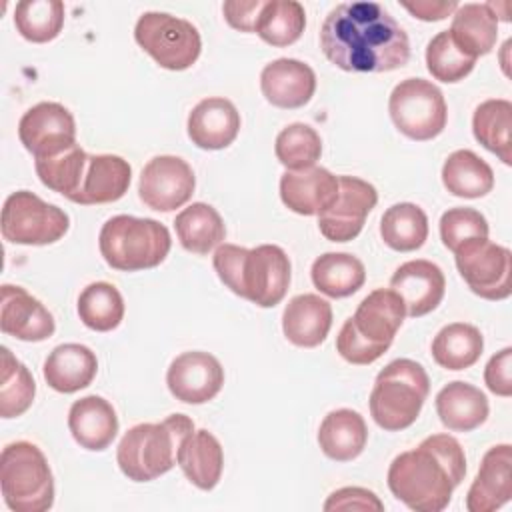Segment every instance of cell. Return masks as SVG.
<instances>
[{
    "label": "cell",
    "instance_id": "3",
    "mask_svg": "<svg viewBox=\"0 0 512 512\" xmlns=\"http://www.w3.org/2000/svg\"><path fill=\"white\" fill-rule=\"evenodd\" d=\"M218 278L260 308L276 306L290 286V258L276 244L242 248L220 244L212 258Z\"/></svg>",
    "mask_w": 512,
    "mask_h": 512
},
{
    "label": "cell",
    "instance_id": "6",
    "mask_svg": "<svg viewBox=\"0 0 512 512\" xmlns=\"http://www.w3.org/2000/svg\"><path fill=\"white\" fill-rule=\"evenodd\" d=\"M98 246L110 268L136 272L164 262L172 240L168 228L158 220L118 214L102 226Z\"/></svg>",
    "mask_w": 512,
    "mask_h": 512
},
{
    "label": "cell",
    "instance_id": "24",
    "mask_svg": "<svg viewBox=\"0 0 512 512\" xmlns=\"http://www.w3.org/2000/svg\"><path fill=\"white\" fill-rule=\"evenodd\" d=\"M68 428L72 438L86 450H106L118 434V416L102 396H84L70 406Z\"/></svg>",
    "mask_w": 512,
    "mask_h": 512
},
{
    "label": "cell",
    "instance_id": "15",
    "mask_svg": "<svg viewBox=\"0 0 512 512\" xmlns=\"http://www.w3.org/2000/svg\"><path fill=\"white\" fill-rule=\"evenodd\" d=\"M18 138L34 158L76 144V122L58 102H38L18 122Z\"/></svg>",
    "mask_w": 512,
    "mask_h": 512
},
{
    "label": "cell",
    "instance_id": "40",
    "mask_svg": "<svg viewBox=\"0 0 512 512\" xmlns=\"http://www.w3.org/2000/svg\"><path fill=\"white\" fill-rule=\"evenodd\" d=\"M14 24L28 42H50L64 26V4L60 0H22L14 8Z\"/></svg>",
    "mask_w": 512,
    "mask_h": 512
},
{
    "label": "cell",
    "instance_id": "44",
    "mask_svg": "<svg viewBox=\"0 0 512 512\" xmlns=\"http://www.w3.org/2000/svg\"><path fill=\"white\" fill-rule=\"evenodd\" d=\"M488 220L474 208H450L440 218V238L448 250H456L470 238H488Z\"/></svg>",
    "mask_w": 512,
    "mask_h": 512
},
{
    "label": "cell",
    "instance_id": "25",
    "mask_svg": "<svg viewBox=\"0 0 512 512\" xmlns=\"http://www.w3.org/2000/svg\"><path fill=\"white\" fill-rule=\"evenodd\" d=\"M332 326V306L318 294L294 296L282 314L284 336L300 348L322 344Z\"/></svg>",
    "mask_w": 512,
    "mask_h": 512
},
{
    "label": "cell",
    "instance_id": "43",
    "mask_svg": "<svg viewBox=\"0 0 512 512\" xmlns=\"http://www.w3.org/2000/svg\"><path fill=\"white\" fill-rule=\"evenodd\" d=\"M476 64V58L464 54L452 40L448 30L438 32L426 46V68L432 78L454 84L466 78Z\"/></svg>",
    "mask_w": 512,
    "mask_h": 512
},
{
    "label": "cell",
    "instance_id": "11",
    "mask_svg": "<svg viewBox=\"0 0 512 512\" xmlns=\"http://www.w3.org/2000/svg\"><path fill=\"white\" fill-rule=\"evenodd\" d=\"M70 228L68 214L30 190L12 192L2 208L0 230L12 244L44 246L60 240Z\"/></svg>",
    "mask_w": 512,
    "mask_h": 512
},
{
    "label": "cell",
    "instance_id": "36",
    "mask_svg": "<svg viewBox=\"0 0 512 512\" xmlns=\"http://www.w3.org/2000/svg\"><path fill=\"white\" fill-rule=\"evenodd\" d=\"M86 162L88 154L78 144H72L58 152L34 158V168L46 188L72 200L80 190Z\"/></svg>",
    "mask_w": 512,
    "mask_h": 512
},
{
    "label": "cell",
    "instance_id": "14",
    "mask_svg": "<svg viewBox=\"0 0 512 512\" xmlns=\"http://www.w3.org/2000/svg\"><path fill=\"white\" fill-rule=\"evenodd\" d=\"M196 178L190 164L178 156H154L142 168L138 194L140 200L158 212L184 206L194 194Z\"/></svg>",
    "mask_w": 512,
    "mask_h": 512
},
{
    "label": "cell",
    "instance_id": "32",
    "mask_svg": "<svg viewBox=\"0 0 512 512\" xmlns=\"http://www.w3.org/2000/svg\"><path fill=\"white\" fill-rule=\"evenodd\" d=\"M314 286L330 298H346L358 292L366 280L364 264L348 252H326L312 264Z\"/></svg>",
    "mask_w": 512,
    "mask_h": 512
},
{
    "label": "cell",
    "instance_id": "30",
    "mask_svg": "<svg viewBox=\"0 0 512 512\" xmlns=\"http://www.w3.org/2000/svg\"><path fill=\"white\" fill-rule=\"evenodd\" d=\"M366 440V422L356 410L350 408L328 412L318 428V444L322 452L336 462H348L360 456Z\"/></svg>",
    "mask_w": 512,
    "mask_h": 512
},
{
    "label": "cell",
    "instance_id": "35",
    "mask_svg": "<svg viewBox=\"0 0 512 512\" xmlns=\"http://www.w3.org/2000/svg\"><path fill=\"white\" fill-rule=\"evenodd\" d=\"M512 104L504 98H492L476 106L472 116L474 138L504 164H512Z\"/></svg>",
    "mask_w": 512,
    "mask_h": 512
},
{
    "label": "cell",
    "instance_id": "8",
    "mask_svg": "<svg viewBox=\"0 0 512 512\" xmlns=\"http://www.w3.org/2000/svg\"><path fill=\"white\" fill-rule=\"evenodd\" d=\"M4 502L14 512H44L54 504V478L42 450L26 440L8 444L0 456Z\"/></svg>",
    "mask_w": 512,
    "mask_h": 512
},
{
    "label": "cell",
    "instance_id": "4",
    "mask_svg": "<svg viewBox=\"0 0 512 512\" xmlns=\"http://www.w3.org/2000/svg\"><path fill=\"white\" fill-rule=\"evenodd\" d=\"M404 316V302L392 288L372 290L342 324L336 338L338 354L358 366L376 362L390 348Z\"/></svg>",
    "mask_w": 512,
    "mask_h": 512
},
{
    "label": "cell",
    "instance_id": "17",
    "mask_svg": "<svg viewBox=\"0 0 512 512\" xmlns=\"http://www.w3.org/2000/svg\"><path fill=\"white\" fill-rule=\"evenodd\" d=\"M390 288L402 298L406 314L420 318L442 302L446 278L442 268L430 260H408L392 274Z\"/></svg>",
    "mask_w": 512,
    "mask_h": 512
},
{
    "label": "cell",
    "instance_id": "1",
    "mask_svg": "<svg viewBox=\"0 0 512 512\" xmlns=\"http://www.w3.org/2000/svg\"><path fill=\"white\" fill-rule=\"evenodd\" d=\"M320 48L346 72H390L410 58L404 28L378 2L336 4L320 28Z\"/></svg>",
    "mask_w": 512,
    "mask_h": 512
},
{
    "label": "cell",
    "instance_id": "10",
    "mask_svg": "<svg viewBox=\"0 0 512 512\" xmlns=\"http://www.w3.org/2000/svg\"><path fill=\"white\" fill-rule=\"evenodd\" d=\"M388 112L394 126L408 138L424 142L446 128L448 108L440 88L424 78H406L394 86Z\"/></svg>",
    "mask_w": 512,
    "mask_h": 512
},
{
    "label": "cell",
    "instance_id": "26",
    "mask_svg": "<svg viewBox=\"0 0 512 512\" xmlns=\"http://www.w3.org/2000/svg\"><path fill=\"white\" fill-rule=\"evenodd\" d=\"M96 372V354L88 346L76 342L56 346L44 360L46 384L62 394H72L90 386Z\"/></svg>",
    "mask_w": 512,
    "mask_h": 512
},
{
    "label": "cell",
    "instance_id": "20",
    "mask_svg": "<svg viewBox=\"0 0 512 512\" xmlns=\"http://www.w3.org/2000/svg\"><path fill=\"white\" fill-rule=\"evenodd\" d=\"M260 88L272 106L294 110L308 104L314 96L316 74L296 58H278L262 68Z\"/></svg>",
    "mask_w": 512,
    "mask_h": 512
},
{
    "label": "cell",
    "instance_id": "18",
    "mask_svg": "<svg viewBox=\"0 0 512 512\" xmlns=\"http://www.w3.org/2000/svg\"><path fill=\"white\" fill-rule=\"evenodd\" d=\"M0 328L4 334L24 342H42L56 330L48 308L20 286H2Z\"/></svg>",
    "mask_w": 512,
    "mask_h": 512
},
{
    "label": "cell",
    "instance_id": "27",
    "mask_svg": "<svg viewBox=\"0 0 512 512\" xmlns=\"http://www.w3.org/2000/svg\"><path fill=\"white\" fill-rule=\"evenodd\" d=\"M436 412L448 430L472 432L486 422L490 406L480 388L454 380L436 394Z\"/></svg>",
    "mask_w": 512,
    "mask_h": 512
},
{
    "label": "cell",
    "instance_id": "46",
    "mask_svg": "<svg viewBox=\"0 0 512 512\" xmlns=\"http://www.w3.org/2000/svg\"><path fill=\"white\" fill-rule=\"evenodd\" d=\"M324 510H384V504L372 490L348 486L332 492L324 502Z\"/></svg>",
    "mask_w": 512,
    "mask_h": 512
},
{
    "label": "cell",
    "instance_id": "38",
    "mask_svg": "<svg viewBox=\"0 0 512 512\" xmlns=\"http://www.w3.org/2000/svg\"><path fill=\"white\" fill-rule=\"evenodd\" d=\"M306 26L304 6L296 0H264L254 32L270 46L294 44Z\"/></svg>",
    "mask_w": 512,
    "mask_h": 512
},
{
    "label": "cell",
    "instance_id": "23",
    "mask_svg": "<svg viewBox=\"0 0 512 512\" xmlns=\"http://www.w3.org/2000/svg\"><path fill=\"white\" fill-rule=\"evenodd\" d=\"M132 168L116 154H88L80 190L70 202L76 204H106L120 200L130 186Z\"/></svg>",
    "mask_w": 512,
    "mask_h": 512
},
{
    "label": "cell",
    "instance_id": "48",
    "mask_svg": "<svg viewBox=\"0 0 512 512\" xmlns=\"http://www.w3.org/2000/svg\"><path fill=\"white\" fill-rule=\"evenodd\" d=\"M402 6L418 20L436 22L444 20L446 16L454 14L458 8L456 2H444V0H416V2H402Z\"/></svg>",
    "mask_w": 512,
    "mask_h": 512
},
{
    "label": "cell",
    "instance_id": "33",
    "mask_svg": "<svg viewBox=\"0 0 512 512\" xmlns=\"http://www.w3.org/2000/svg\"><path fill=\"white\" fill-rule=\"evenodd\" d=\"M442 182L458 198H482L494 188V172L472 150H456L442 166Z\"/></svg>",
    "mask_w": 512,
    "mask_h": 512
},
{
    "label": "cell",
    "instance_id": "9",
    "mask_svg": "<svg viewBox=\"0 0 512 512\" xmlns=\"http://www.w3.org/2000/svg\"><path fill=\"white\" fill-rule=\"evenodd\" d=\"M138 46L166 70L190 68L202 50L196 26L166 12H144L134 28Z\"/></svg>",
    "mask_w": 512,
    "mask_h": 512
},
{
    "label": "cell",
    "instance_id": "31",
    "mask_svg": "<svg viewBox=\"0 0 512 512\" xmlns=\"http://www.w3.org/2000/svg\"><path fill=\"white\" fill-rule=\"evenodd\" d=\"M180 244L194 254H208L224 242L226 226L218 210L206 202H194L174 218Z\"/></svg>",
    "mask_w": 512,
    "mask_h": 512
},
{
    "label": "cell",
    "instance_id": "22",
    "mask_svg": "<svg viewBox=\"0 0 512 512\" xmlns=\"http://www.w3.org/2000/svg\"><path fill=\"white\" fill-rule=\"evenodd\" d=\"M238 132L240 114L226 98H204L188 114V136L202 150H222L236 140Z\"/></svg>",
    "mask_w": 512,
    "mask_h": 512
},
{
    "label": "cell",
    "instance_id": "7",
    "mask_svg": "<svg viewBox=\"0 0 512 512\" xmlns=\"http://www.w3.org/2000/svg\"><path fill=\"white\" fill-rule=\"evenodd\" d=\"M430 392V378L422 364L410 358L392 360L384 366L370 392V414L374 422L398 432L412 426Z\"/></svg>",
    "mask_w": 512,
    "mask_h": 512
},
{
    "label": "cell",
    "instance_id": "13",
    "mask_svg": "<svg viewBox=\"0 0 512 512\" xmlns=\"http://www.w3.org/2000/svg\"><path fill=\"white\" fill-rule=\"evenodd\" d=\"M336 200L318 214V228L330 242L354 240L378 202L376 188L356 176H338Z\"/></svg>",
    "mask_w": 512,
    "mask_h": 512
},
{
    "label": "cell",
    "instance_id": "29",
    "mask_svg": "<svg viewBox=\"0 0 512 512\" xmlns=\"http://www.w3.org/2000/svg\"><path fill=\"white\" fill-rule=\"evenodd\" d=\"M450 36L454 44L468 56L476 58L488 54L498 38V16L490 2L458 4L452 14Z\"/></svg>",
    "mask_w": 512,
    "mask_h": 512
},
{
    "label": "cell",
    "instance_id": "5",
    "mask_svg": "<svg viewBox=\"0 0 512 512\" xmlns=\"http://www.w3.org/2000/svg\"><path fill=\"white\" fill-rule=\"evenodd\" d=\"M194 432L186 414H170L162 422L132 426L116 448V462L124 476L134 482H150L166 474L178 456L182 440Z\"/></svg>",
    "mask_w": 512,
    "mask_h": 512
},
{
    "label": "cell",
    "instance_id": "39",
    "mask_svg": "<svg viewBox=\"0 0 512 512\" xmlns=\"http://www.w3.org/2000/svg\"><path fill=\"white\" fill-rule=\"evenodd\" d=\"M78 316L90 330L110 332L124 318V300L110 282H92L78 296Z\"/></svg>",
    "mask_w": 512,
    "mask_h": 512
},
{
    "label": "cell",
    "instance_id": "12",
    "mask_svg": "<svg viewBox=\"0 0 512 512\" xmlns=\"http://www.w3.org/2000/svg\"><path fill=\"white\" fill-rule=\"evenodd\" d=\"M456 268L468 288L486 300H504L510 296L512 254L488 238H470L456 250Z\"/></svg>",
    "mask_w": 512,
    "mask_h": 512
},
{
    "label": "cell",
    "instance_id": "34",
    "mask_svg": "<svg viewBox=\"0 0 512 512\" xmlns=\"http://www.w3.org/2000/svg\"><path fill=\"white\" fill-rule=\"evenodd\" d=\"M484 350L480 330L466 322L444 326L432 340V358L446 370H466L478 362Z\"/></svg>",
    "mask_w": 512,
    "mask_h": 512
},
{
    "label": "cell",
    "instance_id": "28",
    "mask_svg": "<svg viewBox=\"0 0 512 512\" xmlns=\"http://www.w3.org/2000/svg\"><path fill=\"white\" fill-rule=\"evenodd\" d=\"M176 464L184 476L200 490H212L222 476L224 452L218 438L208 430H194L188 434L176 456Z\"/></svg>",
    "mask_w": 512,
    "mask_h": 512
},
{
    "label": "cell",
    "instance_id": "47",
    "mask_svg": "<svg viewBox=\"0 0 512 512\" xmlns=\"http://www.w3.org/2000/svg\"><path fill=\"white\" fill-rule=\"evenodd\" d=\"M264 6V0H228L224 2L226 22L240 32H254L258 14Z\"/></svg>",
    "mask_w": 512,
    "mask_h": 512
},
{
    "label": "cell",
    "instance_id": "45",
    "mask_svg": "<svg viewBox=\"0 0 512 512\" xmlns=\"http://www.w3.org/2000/svg\"><path fill=\"white\" fill-rule=\"evenodd\" d=\"M484 382L490 392L508 398L512 394V348H502L496 352L486 368H484Z\"/></svg>",
    "mask_w": 512,
    "mask_h": 512
},
{
    "label": "cell",
    "instance_id": "42",
    "mask_svg": "<svg viewBox=\"0 0 512 512\" xmlns=\"http://www.w3.org/2000/svg\"><path fill=\"white\" fill-rule=\"evenodd\" d=\"M274 152L278 162L288 170H304L320 160L322 140L312 126L304 122H294L280 130V134L276 136Z\"/></svg>",
    "mask_w": 512,
    "mask_h": 512
},
{
    "label": "cell",
    "instance_id": "16",
    "mask_svg": "<svg viewBox=\"0 0 512 512\" xmlns=\"http://www.w3.org/2000/svg\"><path fill=\"white\" fill-rule=\"evenodd\" d=\"M166 384L176 400L186 404H204L222 390L224 368L218 358L208 352H182L170 362Z\"/></svg>",
    "mask_w": 512,
    "mask_h": 512
},
{
    "label": "cell",
    "instance_id": "19",
    "mask_svg": "<svg viewBox=\"0 0 512 512\" xmlns=\"http://www.w3.org/2000/svg\"><path fill=\"white\" fill-rule=\"evenodd\" d=\"M338 176L322 166L286 170L280 178V198L296 214L312 216L324 212L338 196Z\"/></svg>",
    "mask_w": 512,
    "mask_h": 512
},
{
    "label": "cell",
    "instance_id": "41",
    "mask_svg": "<svg viewBox=\"0 0 512 512\" xmlns=\"http://www.w3.org/2000/svg\"><path fill=\"white\" fill-rule=\"evenodd\" d=\"M36 382L30 370L2 346V376H0V416H22L34 402Z\"/></svg>",
    "mask_w": 512,
    "mask_h": 512
},
{
    "label": "cell",
    "instance_id": "21",
    "mask_svg": "<svg viewBox=\"0 0 512 512\" xmlns=\"http://www.w3.org/2000/svg\"><path fill=\"white\" fill-rule=\"evenodd\" d=\"M512 498V450L510 444L492 446L478 468L466 494L470 512H494Z\"/></svg>",
    "mask_w": 512,
    "mask_h": 512
},
{
    "label": "cell",
    "instance_id": "2",
    "mask_svg": "<svg viewBox=\"0 0 512 512\" xmlns=\"http://www.w3.org/2000/svg\"><path fill=\"white\" fill-rule=\"evenodd\" d=\"M466 474V456L450 434H432L398 454L388 468L390 492L416 512H442Z\"/></svg>",
    "mask_w": 512,
    "mask_h": 512
},
{
    "label": "cell",
    "instance_id": "37",
    "mask_svg": "<svg viewBox=\"0 0 512 512\" xmlns=\"http://www.w3.org/2000/svg\"><path fill=\"white\" fill-rule=\"evenodd\" d=\"M380 236L386 246L398 252L418 250L428 238L426 212L412 202L390 206L380 220Z\"/></svg>",
    "mask_w": 512,
    "mask_h": 512
}]
</instances>
